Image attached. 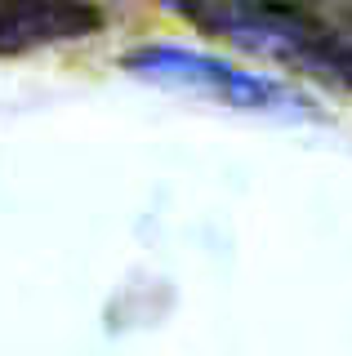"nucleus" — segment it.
<instances>
[{
  "mask_svg": "<svg viewBox=\"0 0 352 356\" xmlns=\"http://www.w3.org/2000/svg\"><path fill=\"white\" fill-rule=\"evenodd\" d=\"M125 72H134L138 81L165 85V89H188V94H205L223 107L237 111H263V116H303L307 103L294 89L277 85L272 76L259 72H241V67L210 58V54L196 49H179V44H147V49H134L125 58Z\"/></svg>",
  "mask_w": 352,
  "mask_h": 356,
  "instance_id": "obj_2",
  "label": "nucleus"
},
{
  "mask_svg": "<svg viewBox=\"0 0 352 356\" xmlns=\"http://www.w3.org/2000/svg\"><path fill=\"white\" fill-rule=\"evenodd\" d=\"M103 27L90 0H0V58L85 40Z\"/></svg>",
  "mask_w": 352,
  "mask_h": 356,
  "instance_id": "obj_3",
  "label": "nucleus"
},
{
  "mask_svg": "<svg viewBox=\"0 0 352 356\" xmlns=\"http://www.w3.org/2000/svg\"><path fill=\"white\" fill-rule=\"evenodd\" d=\"M201 36L290 72L352 89V14L312 9L299 0H161Z\"/></svg>",
  "mask_w": 352,
  "mask_h": 356,
  "instance_id": "obj_1",
  "label": "nucleus"
}]
</instances>
